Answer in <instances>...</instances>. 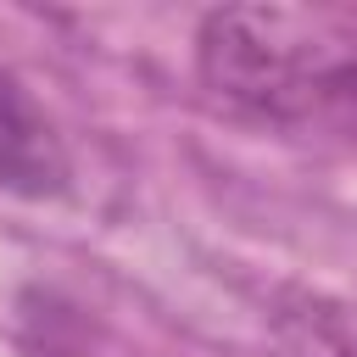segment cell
<instances>
[{
    "label": "cell",
    "mask_w": 357,
    "mask_h": 357,
    "mask_svg": "<svg viewBox=\"0 0 357 357\" xmlns=\"http://www.w3.org/2000/svg\"><path fill=\"white\" fill-rule=\"evenodd\" d=\"M268 329L284 357H357V301L329 290H279L268 301Z\"/></svg>",
    "instance_id": "cell-3"
},
{
    "label": "cell",
    "mask_w": 357,
    "mask_h": 357,
    "mask_svg": "<svg viewBox=\"0 0 357 357\" xmlns=\"http://www.w3.org/2000/svg\"><path fill=\"white\" fill-rule=\"evenodd\" d=\"M73 184V156L56 117L33 89L0 67V190L22 201H56Z\"/></svg>",
    "instance_id": "cell-2"
},
{
    "label": "cell",
    "mask_w": 357,
    "mask_h": 357,
    "mask_svg": "<svg viewBox=\"0 0 357 357\" xmlns=\"http://www.w3.org/2000/svg\"><path fill=\"white\" fill-rule=\"evenodd\" d=\"M195 78L240 123L357 151V17L223 6L195 28Z\"/></svg>",
    "instance_id": "cell-1"
}]
</instances>
